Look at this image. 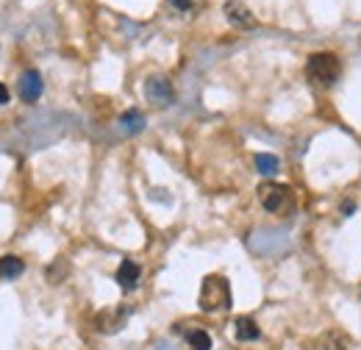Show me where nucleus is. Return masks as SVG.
Here are the masks:
<instances>
[{
    "label": "nucleus",
    "instance_id": "4468645a",
    "mask_svg": "<svg viewBox=\"0 0 361 350\" xmlns=\"http://www.w3.org/2000/svg\"><path fill=\"white\" fill-rule=\"evenodd\" d=\"M256 167H259V173H264V175L278 173V159L270 156V153H259V156H256Z\"/></svg>",
    "mask_w": 361,
    "mask_h": 350
},
{
    "label": "nucleus",
    "instance_id": "39448f33",
    "mask_svg": "<svg viewBox=\"0 0 361 350\" xmlns=\"http://www.w3.org/2000/svg\"><path fill=\"white\" fill-rule=\"evenodd\" d=\"M145 97H147L150 103H156V106H167V103H173L176 89H173V84H170L167 78L153 76V78H147V84H145Z\"/></svg>",
    "mask_w": 361,
    "mask_h": 350
},
{
    "label": "nucleus",
    "instance_id": "0eeeda50",
    "mask_svg": "<svg viewBox=\"0 0 361 350\" xmlns=\"http://www.w3.org/2000/svg\"><path fill=\"white\" fill-rule=\"evenodd\" d=\"M128 320V308H109L103 314H97V331L100 334H114L126 325Z\"/></svg>",
    "mask_w": 361,
    "mask_h": 350
},
{
    "label": "nucleus",
    "instance_id": "9d476101",
    "mask_svg": "<svg viewBox=\"0 0 361 350\" xmlns=\"http://www.w3.org/2000/svg\"><path fill=\"white\" fill-rule=\"evenodd\" d=\"M23 270H25L23 259H17V256H0V278H3V281H14V278H20Z\"/></svg>",
    "mask_w": 361,
    "mask_h": 350
},
{
    "label": "nucleus",
    "instance_id": "1a4fd4ad",
    "mask_svg": "<svg viewBox=\"0 0 361 350\" xmlns=\"http://www.w3.org/2000/svg\"><path fill=\"white\" fill-rule=\"evenodd\" d=\"M233 334H236L239 342H256L262 337V331H259L253 317H236L233 320Z\"/></svg>",
    "mask_w": 361,
    "mask_h": 350
},
{
    "label": "nucleus",
    "instance_id": "f3484780",
    "mask_svg": "<svg viewBox=\"0 0 361 350\" xmlns=\"http://www.w3.org/2000/svg\"><path fill=\"white\" fill-rule=\"evenodd\" d=\"M342 212H345V215H353V212H356V203H353V200H345V203H342Z\"/></svg>",
    "mask_w": 361,
    "mask_h": 350
},
{
    "label": "nucleus",
    "instance_id": "423d86ee",
    "mask_svg": "<svg viewBox=\"0 0 361 350\" xmlns=\"http://www.w3.org/2000/svg\"><path fill=\"white\" fill-rule=\"evenodd\" d=\"M226 20L236 28H245V31L256 28V17L250 14V8L242 0H226Z\"/></svg>",
    "mask_w": 361,
    "mask_h": 350
},
{
    "label": "nucleus",
    "instance_id": "f03ea898",
    "mask_svg": "<svg viewBox=\"0 0 361 350\" xmlns=\"http://www.w3.org/2000/svg\"><path fill=\"white\" fill-rule=\"evenodd\" d=\"M197 306L206 314L231 308V284H228V278H223V275H206L203 284H200Z\"/></svg>",
    "mask_w": 361,
    "mask_h": 350
},
{
    "label": "nucleus",
    "instance_id": "ddd939ff",
    "mask_svg": "<svg viewBox=\"0 0 361 350\" xmlns=\"http://www.w3.org/2000/svg\"><path fill=\"white\" fill-rule=\"evenodd\" d=\"M325 350H350V339L342 331H328L325 337Z\"/></svg>",
    "mask_w": 361,
    "mask_h": 350
},
{
    "label": "nucleus",
    "instance_id": "f8f14e48",
    "mask_svg": "<svg viewBox=\"0 0 361 350\" xmlns=\"http://www.w3.org/2000/svg\"><path fill=\"white\" fill-rule=\"evenodd\" d=\"M120 126H123V131H128V133H139L142 128H145V117L139 114V111H126L123 117H120Z\"/></svg>",
    "mask_w": 361,
    "mask_h": 350
},
{
    "label": "nucleus",
    "instance_id": "2eb2a0df",
    "mask_svg": "<svg viewBox=\"0 0 361 350\" xmlns=\"http://www.w3.org/2000/svg\"><path fill=\"white\" fill-rule=\"evenodd\" d=\"M170 6L180 11V14H192L195 11V6H197V0H170Z\"/></svg>",
    "mask_w": 361,
    "mask_h": 350
},
{
    "label": "nucleus",
    "instance_id": "f257e3e1",
    "mask_svg": "<svg viewBox=\"0 0 361 350\" xmlns=\"http://www.w3.org/2000/svg\"><path fill=\"white\" fill-rule=\"evenodd\" d=\"M256 195H259V203H262L270 215H275V217H289V215L295 212V203H298L292 186H286V183H275V181L259 183Z\"/></svg>",
    "mask_w": 361,
    "mask_h": 350
},
{
    "label": "nucleus",
    "instance_id": "9b49d317",
    "mask_svg": "<svg viewBox=\"0 0 361 350\" xmlns=\"http://www.w3.org/2000/svg\"><path fill=\"white\" fill-rule=\"evenodd\" d=\"M186 342H189L192 350H212V337H209V331H203V328L189 331V334H186Z\"/></svg>",
    "mask_w": 361,
    "mask_h": 350
},
{
    "label": "nucleus",
    "instance_id": "dca6fc26",
    "mask_svg": "<svg viewBox=\"0 0 361 350\" xmlns=\"http://www.w3.org/2000/svg\"><path fill=\"white\" fill-rule=\"evenodd\" d=\"M8 97H11V95H8V87H6V84H0V106H3V103H8Z\"/></svg>",
    "mask_w": 361,
    "mask_h": 350
},
{
    "label": "nucleus",
    "instance_id": "6e6552de",
    "mask_svg": "<svg viewBox=\"0 0 361 350\" xmlns=\"http://www.w3.org/2000/svg\"><path fill=\"white\" fill-rule=\"evenodd\" d=\"M139 275H142V270H139V264L131 262V259H126V262H120L117 267V284H120V289H126V292H131L136 284H139Z\"/></svg>",
    "mask_w": 361,
    "mask_h": 350
},
{
    "label": "nucleus",
    "instance_id": "20e7f679",
    "mask_svg": "<svg viewBox=\"0 0 361 350\" xmlns=\"http://www.w3.org/2000/svg\"><path fill=\"white\" fill-rule=\"evenodd\" d=\"M42 89H45V84H42L39 70H25L17 81V95L23 103H37L42 97Z\"/></svg>",
    "mask_w": 361,
    "mask_h": 350
},
{
    "label": "nucleus",
    "instance_id": "7ed1b4c3",
    "mask_svg": "<svg viewBox=\"0 0 361 350\" xmlns=\"http://www.w3.org/2000/svg\"><path fill=\"white\" fill-rule=\"evenodd\" d=\"M306 76L314 87H334L342 76V61L334 53H312L306 64Z\"/></svg>",
    "mask_w": 361,
    "mask_h": 350
}]
</instances>
